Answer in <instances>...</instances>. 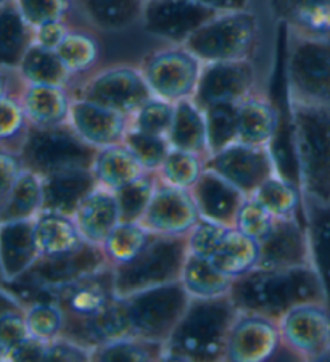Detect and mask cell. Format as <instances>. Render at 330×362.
Returning <instances> with one entry per match:
<instances>
[{"instance_id": "cell-1", "label": "cell", "mask_w": 330, "mask_h": 362, "mask_svg": "<svg viewBox=\"0 0 330 362\" xmlns=\"http://www.w3.org/2000/svg\"><path fill=\"white\" fill-rule=\"evenodd\" d=\"M231 298L239 311L280 320L295 306L309 301L327 303L322 282L312 266L290 269H253L234 280Z\"/></svg>"}, {"instance_id": "cell-2", "label": "cell", "mask_w": 330, "mask_h": 362, "mask_svg": "<svg viewBox=\"0 0 330 362\" xmlns=\"http://www.w3.org/2000/svg\"><path fill=\"white\" fill-rule=\"evenodd\" d=\"M298 187L305 203H330V107L288 100Z\"/></svg>"}, {"instance_id": "cell-3", "label": "cell", "mask_w": 330, "mask_h": 362, "mask_svg": "<svg viewBox=\"0 0 330 362\" xmlns=\"http://www.w3.org/2000/svg\"><path fill=\"white\" fill-rule=\"evenodd\" d=\"M239 314L231 295L195 300L164 343V361H226L229 332Z\"/></svg>"}, {"instance_id": "cell-4", "label": "cell", "mask_w": 330, "mask_h": 362, "mask_svg": "<svg viewBox=\"0 0 330 362\" xmlns=\"http://www.w3.org/2000/svg\"><path fill=\"white\" fill-rule=\"evenodd\" d=\"M108 266L103 248L86 242L81 248L68 253L40 256L21 277L2 282V290L13 295L26 308L36 301H54L58 290Z\"/></svg>"}, {"instance_id": "cell-5", "label": "cell", "mask_w": 330, "mask_h": 362, "mask_svg": "<svg viewBox=\"0 0 330 362\" xmlns=\"http://www.w3.org/2000/svg\"><path fill=\"white\" fill-rule=\"evenodd\" d=\"M187 256V237L152 233L150 240L134 259L113 267L118 296L178 282Z\"/></svg>"}, {"instance_id": "cell-6", "label": "cell", "mask_w": 330, "mask_h": 362, "mask_svg": "<svg viewBox=\"0 0 330 362\" xmlns=\"http://www.w3.org/2000/svg\"><path fill=\"white\" fill-rule=\"evenodd\" d=\"M287 100L330 107V36L287 31Z\"/></svg>"}, {"instance_id": "cell-7", "label": "cell", "mask_w": 330, "mask_h": 362, "mask_svg": "<svg viewBox=\"0 0 330 362\" xmlns=\"http://www.w3.org/2000/svg\"><path fill=\"white\" fill-rule=\"evenodd\" d=\"M259 33L255 11H224L200 26L186 40V47L203 63L231 62L251 58Z\"/></svg>"}, {"instance_id": "cell-8", "label": "cell", "mask_w": 330, "mask_h": 362, "mask_svg": "<svg viewBox=\"0 0 330 362\" xmlns=\"http://www.w3.org/2000/svg\"><path fill=\"white\" fill-rule=\"evenodd\" d=\"M131 337L166 343L192 301L181 280L121 296Z\"/></svg>"}, {"instance_id": "cell-9", "label": "cell", "mask_w": 330, "mask_h": 362, "mask_svg": "<svg viewBox=\"0 0 330 362\" xmlns=\"http://www.w3.org/2000/svg\"><path fill=\"white\" fill-rule=\"evenodd\" d=\"M98 148L79 137L72 126H31L21 148L23 165L39 176L68 168H92Z\"/></svg>"}, {"instance_id": "cell-10", "label": "cell", "mask_w": 330, "mask_h": 362, "mask_svg": "<svg viewBox=\"0 0 330 362\" xmlns=\"http://www.w3.org/2000/svg\"><path fill=\"white\" fill-rule=\"evenodd\" d=\"M140 69L153 97L179 103L195 95L203 62L184 44H168L147 55Z\"/></svg>"}, {"instance_id": "cell-11", "label": "cell", "mask_w": 330, "mask_h": 362, "mask_svg": "<svg viewBox=\"0 0 330 362\" xmlns=\"http://www.w3.org/2000/svg\"><path fill=\"white\" fill-rule=\"evenodd\" d=\"M76 97L132 116L153 95L140 66L113 65L91 74Z\"/></svg>"}, {"instance_id": "cell-12", "label": "cell", "mask_w": 330, "mask_h": 362, "mask_svg": "<svg viewBox=\"0 0 330 362\" xmlns=\"http://www.w3.org/2000/svg\"><path fill=\"white\" fill-rule=\"evenodd\" d=\"M205 168L229 180L246 197L255 194L271 176L280 173L273 147L250 145L240 140L211 155L205 161Z\"/></svg>"}, {"instance_id": "cell-13", "label": "cell", "mask_w": 330, "mask_h": 362, "mask_svg": "<svg viewBox=\"0 0 330 362\" xmlns=\"http://www.w3.org/2000/svg\"><path fill=\"white\" fill-rule=\"evenodd\" d=\"M282 348L303 361H321L330 348V306L309 301L290 309L279 320Z\"/></svg>"}, {"instance_id": "cell-14", "label": "cell", "mask_w": 330, "mask_h": 362, "mask_svg": "<svg viewBox=\"0 0 330 362\" xmlns=\"http://www.w3.org/2000/svg\"><path fill=\"white\" fill-rule=\"evenodd\" d=\"M258 79V68L251 58L203 63L193 100L203 110L215 103H240L256 93Z\"/></svg>"}, {"instance_id": "cell-15", "label": "cell", "mask_w": 330, "mask_h": 362, "mask_svg": "<svg viewBox=\"0 0 330 362\" xmlns=\"http://www.w3.org/2000/svg\"><path fill=\"white\" fill-rule=\"evenodd\" d=\"M216 11L197 0H147L140 26L149 36L168 44L186 40Z\"/></svg>"}, {"instance_id": "cell-16", "label": "cell", "mask_w": 330, "mask_h": 362, "mask_svg": "<svg viewBox=\"0 0 330 362\" xmlns=\"http://www.w3.org/2000/svg\"><path fill=\"white\" fill-rule=\"evenodd\" d=\"M116 298L113 266H108L58 290L54 301L63 309L67 329L97 317Z\"/></svg>"}, {"instance_id": "cell-17", "label": "cell", "mask_w": 330, "mask_h": 362, "mask_svg": "<svg viewBox=\"0 0 330 362\" xmlns=\"http://www.w3.org/2000/svg\"><path fill=\"white\" fill-rule=\"evenodd\" d=\"M282 348L279 320L249 311H239L229 332L226 361L263 362Z\"/></svg>"}, {"instance_id": "cell-18", "label": "cell", "mask_w": 330, "mask_h": 362, "mask_svg": "<svg viewBox=\"0 0 330 362\" xmlns=\"http://www.w3.org/2000/svg\"><path fill=\"white\" fill-rule=\"evenodd\" d=\"M312 266L309 235L303 221L295 218L275 219L271 230L259 240V269H290Z\"/></svg>"}, {"instance_id": "cell-19", "label": "cell", "mask_w": 330, "mask_h": 362, "mask_svg": "<svg viewBox=\"0 0 330 362\" xmlns=\"http://www.w3.org/2000/svg\"><path fill=\"white\" fill-rule=\"evenodd\" d=\"M198 208L192 192L163 184L160 180L142 223L147 229L160 235L187 237L200 221Z\"/></svg>"}, {"instance_id": "cell-20", "label": "cell", "mask_w": 330, "mask_h": 362, "mask_svg": "<svg viewBox=\"0 0 330 362\" xmlns=\"http://www.w3.org/2000/svg\"><path fill=\"white\" fill-rule=\"evenodd\" d=\"M69 126L79 134L81 139L100 150L125 142L131 129V116L86 98L74 97Z\"/></svg>"}, {"instance_id": "cell-21", "label": "cell", "mask_w": 330, "mask_h": 362, "mask_svg": "<svg viewBox=\"0 0 330 362\" xmlns=\"http://www.w3.org/2000/svg\"><path fill=\"white\" fill-rule=\"evenodd\" d=\"M190 192L202 218L229 227H234L239 209L246 198L237 187L206 168Z\"/></svg>"}, {"instance_id": "cell-22", "label": "cell", "mask_w": 330, "mask_h": 362, "mask_svg": "<svg viewBox=\"0 0 330 362\" xmlns=\"http://www.w3.org/2000/svg\"><path fill=\"white\" fill-rule=\"evenodd\" d=\"M40 258L34 219L0 223V269L2 282L21 277Z\"/></svg>"}, {"instance_id": "cell-23", "label": "cell", "mask_w": 330, "mask_h": 362, "mask_svg": "<svg viewBox=\"0 0 330 362\" xmlns=\"http://www.w3.org/2000/svg\"><path fill=\"white\" fill-rule=\"evenodd\" d=\"M44 179V209L74 216L82 200L98 187L92 168H68L47 174Z\"/></svg>"}, {"instance_id": "cell-24", "label": "cell", "mask_w": 330, "mask_h": 362, "mask_svg": "<svg viewBox=\"0 0 330 362\" xmlns=\"http://www.w3.org/2000/svg\"><path fill=\"white\" fill-rule=\"evenodd\" d=\"M73 218L82 238L98 247H102L111 230L123 221L116 194L100 185L82 200Z\"/></svg>"}, {"instance_id": "cell-25", "label": "cell", "mask_w": 330, "mask_h": 362, "mask_svg": "<svg viewBox=\"0 0 330 362\" xmlns=\"http://www.w3.org/2000/svg\"><path fill=\"white\" fill-rule=\"evenodd\" d=\"M20 98L31 126L54 127L69 122L74 97L68 87L26 84Z\"/></svg>"}, {"instance_id": "cell-26", "label": "cell", "mask_w": 330, "mask_h": 362, "mask_svg": "<svg viewBox=\"0 0 330 362\" xmlns=\"http://www.w3.org/2000/svg\"><path fill=\"white\" fill-rule=\"evenodd\" d=\"M147 0H73L89 25L105 34L125 33L140 25Z\"/></svg>"}, {"instance_id": "cell-27", "label": "cell", "mask_w": 330, "mask_h": 362, "mask_svg": "<svg viewBox=\"0 0 330 362\" xmlns=\"http://www.w3.org/2000/svg\"><path fill=\"white\" fill-rule=\"evenodd\" d=\"M279 126L280 115L268 97L256 92L239 103L240 142L273 147Z\"/></svg>"}, {"instance_id": "cell-28", "label": "cell", "mask_w": 330, "mask_h": 362, "mask_svg": "<svg viewBox=\"0 0 330 362\" xmlns=\"http://www.w3.org/2000/svg\"><path fill=\"white\" fill-rule=\"evenodd\" d=\"M269 7L287 31L330 36V0H269Z\"/></svg>"}, {"instance_id": "cell-29", "label": "cell", "mask_w": 330, "mask_h": 362, "mask_svg": "<svg viewBox=\"0 0 330 362\" xmlns=\"http://www.w3.org/2000/svg\"><path fill=\"white\" fill-rule=\"evenodd\" d=\"M168 140L173 148L190 151L202 156L205 161L210 158L206 113L193 98L176 103L174 121Z\"/></svg>"}, {"instance_id": "cell-30", "label": "cell", "mask_w": 330, "mask_h": 362, "mask_svg": "<svg viewBox=\"0 0 330 362\" xmlns=\"http://www.w3.org/2000/svg\"><path fill=\"white\" fill-rule=\"evenodd\" d=\"M34 233L40 256L68 253L86 243L73 216L49 209H42L34 218Z\"/></svg>"}, {"instance_id": "cell-31", "label": "cell", "mask_w": 330, "mask_h": 362, "mask_svg": "<svg viewBox=\"0 0 330 362\" xmlns=\"http://www.w3.org/2000/svg\"><path fill=\"white\" fill-rule=\"evenodd\" d=\"M92 171L100 187L118 192L134 180L142 177L147 169L125 144L100 148L93 160Z\"/></svg>"}, {"instance_id": "cell-32", "label": "cell", "mask_w": 330, "mask_h": 362, "mask_svg": "<svg viewBox=\"0 0 330 362\" xmlns=\"http://www.w3.org/2000/svg\"><path fill=\"white\" fill-rule=\"evenodd\" d=\"M303 218L309 235L311 264L319 276L330 306V203H305Z\"/></svg>"}, {"instance_id": "cell-33", "label": "cell", "mask_w": 330, "mask_h": 362, "mask_svg": "<svg viewBox=\"0 0 330 362\" xmlns=\"http://www.w3.org/2000/svg\"><path fill=\"white\" fill-rule=\"evenodd\" d=\"M44 209V179L25 169L8 194L0 198V223L34 219Z\"/></svg>"}, {"instance_id": "cell-34", "label": "cell", "mask_w": 330, "mask_h": 362, "mask_svg": "<svg viewBox=\"0 0 330 362\" xmlns=\"http://www.w3.org/2000/svg\"><path fill=\"white\" fill-rule=\"evenodd\" d=\"M181 282L187 293L195 300H211L231 295L234 279L226 276L213 264V261L188 253Z\"/></svg>"}, {"instance_id": "cell-35", "label": "cell", "mask_w": 330, "mask_h": 362, "mask_svg": "<svg viewBox=\"0 0 330 362\" xmlns=\"http://www.w3.org/2000/svg\"><path fill=\"white\" fill-rule=\"evenodd\" d=\"M34 44V28L28 25L13 0L0 2V55L2 66L16 68Z\"/></svg>"}, {"instance_id": "cell-36", "label": "cell", "mask_w": 330, "mask_h": 362, "mask_svg": "<svg viewBox=\"0 0 330 362\" xmlns=\"http://www.w3.org/2000/svg\"><path fill=\"white\" fill-rule=\"evenodd\" d=\"M211 261L221 272L235 280L258 267L259 242L231 227Z\"/></svg>"}, {"instance_id": "cell-37", "label": "cell", "mask_w": 330, "mask_h": 362, "mask_svg": "<svg viewBox=\"0 0 330 362\" xmlns=\"http://www.w3.org/2000/svg\"><path fill=\"white\" fill-rule=\"evenodd\" d=\"M16 68L26 84L68 87L73 79V73L64 65L57 50L45 49L36 42L29 47Z\"/></svg>"}, {"instance_id": "cell-38", "label": "cell", "mask_w": 330, "mask_h": 362, "mask_svg": "<svg viewBox=\"0 0 330 362\" xmlns=\"http://www.w3.org/2000/svg\"><path fill=\"white\" fill-rule=\"evenodd\" d=\"M152 233L140 221H121L102 245L110 266H123L134 259L150 240Z\"/></svg>"}, {"instance_id": "cell-39", "label": "cell", "mask_w": 330, "mask_h": 362, "mask_svg": "<svg viewBox=\"0 0 330 362\" xmlns=\"http://www.w3.org/2000/svg\"><path fill=\"white\" fill-rule=\"evenodd\" d=\"M253 197L261 202L274 214L275 219L295 218L298 216V209L303 208L302 190L282 176V173L271 176Z\"/></svg>"}, {"instance_id": "cell-40", "label": "cell", "mask_w": 330, "mask_h": 362, "mask_svg": "<svg viewBox=\"0 0 330 362\" xmlns=\"http://www.w3.org/2000/svg\"><path fill=\"white\" fill-rule=\"evenodd\" d=\"M31 122L18 95H0V150L21 153Z\"/></svg>"}, {"instance_id": "cell-41", "label": "cell", "mask_w": 330, "mask_h": 362, "mask_svg": "<svg viewBox=\"0 0 330 362\" xmlns=\"http://www.w3.org/2000/svg\"><path fill=\"white\" fill-rule=\"evenodd\" d=\"M205 171V160L190 151L171 147L157 174L163 184L192 190Z\"/></svg>"}, {"instance_id": "cell-42", "label": "cell", "mask_w": 330, "mask_h": 362, "mask_svg": "<svg viewBox=\"0 0 330 362\" xmlns=\"http://www.w3.org/2000/svg\"><path fill=\"white\" fill-rule=\"evenodd\" d=\"M92 361H164V344L135 337L120 338L93 349Z\"/></svg>"}, {"instance_id": "cell-43", "label": "cell", "mask_w": 330, "mask_h": 362, "mask_svg": "<svg viewBox=\"0 0 330 362\" xmlns=\"http://www.w3.org/2000/svg\"><path fill=\"white\" fill-rule=\"evenodd\" d=\"M205 113L211 156L239 140V103H215Z\"/></svg>"}, {"instance_id": "cell-44", "label": "cell", "mask_w": 330, "mask_h": 362, "mask_svg": "<svg viewBox=\"0 0 330 362\" xmlns=\"http://www.w3.org/2000/svg\"><path fill=\"white\" fill-rule=\"evenodd\" d=\"M57 54L60 55L73 76L84 74L97 65L100 58V44L92 34L72 29L57 49Z\"/></svg>"}, {"instance_id": "cell-45", "label": "cell", "mask_w": 330, "mask_h": 362, "mask_svg": "<svg viewBox=\"0 0 330 362\" xmlns=\"http://www.w3.org/2000/svg\"><path fill=\"white\" fill-rule=\"evenodd\" d=\"M158 184H160L158 174L147 171L142 177L115 192L118 203H120L121 219L129 221V223L142 221L158 189Z\"/></svg>"}, {"instance_id": "cell-46", "label": "cell", "mask_w": 330, "mask_h": 362, "mask_svg": "<svg viewBox=\"0 0 330 362\" xmlns=\"http://www.w3.org/2000/svg\"><path fill=\"white\" fill-rule=\"evenodd\" d=\"M2 314H0V359H5L11 349L26 341L29 329L26 324V308L8 291L2 290Z\"/></svg>"}, {"instance_id": "cell-47", "label": "cell", "mask_w": 330, "mask_h": 362, "mask_svg": "<svg viewBox=\"0 0 330 362\" xmlns=\"http://www.w3.org/2000/svg\"><path fill=\"white\" fill-rule=\"evenodd\" d=\"M26 324L29 335L50 343L63 337L64 313L57 301H36L26 306Z\"/></svg>"}, {"instance_id": "cell-48", "label": "cell", "mask_w": 330, "mask_h": 362, "mask_svg": "<svg viewBox=\"0 0 330 362\" xmlns=\"http://www.w3.org/2000/svg\"><path fill=\"white\" fill-rule=\"evenodd\" d=\"M126 147L132 151L135 158H137L147 171L157 173L166 158L171 144L168 137L155 136V134L142 132L139 129L131 127L125 139Z\"/></svg>"}, {"instance_id": "cell-49", "label": "cell", "mask_w": 330, "mask_h": 362, "mask_svg": "<svg viewBox=\"0 0 330 362\" xmlns=\"http://www.w3.org/2000/svg\"><path fill=\"white\" fill-rule=\"evenodd\" d=\"M176 103L152 97L131 116V127L155 136L168 137L174 121Z\"/></svg>"}, {"instance_id": "cell-50", "label": "cell", "mask_w": 330, "mask_h": 362, "mask_svg": "<svg viewBox=\"0 0 330 362\" xmlns=\"http://www.w3.org/2000/svg\"><path fill=\"white\" fill-rule=\"evenodd\" d=\"M274 223V214L261 202H258L255 197L250 195L241 203L234 227L241 233H245V235L259 242L271 230Z\"/></svg>"}, {"instance_id": "cell-51", "label": "cell", "mask_w": 330, "mask_h": 362, "mask_svg": "<svg viewBox=\"0 0 330 362\" xmlns=\"http://www.w3.org/2000/svg\"><path fill=\"white\" fill-rule=\"evenodd\" d=\"M23 18L34 29L52 21H67L73 0H13Z\"/></svg>"}, {"instance_id": "cell-52", "label": "cell", "mask_w": 330, "mask_h": 362, "mask_svg": "<svg viewBox=\"0 0 330 362\" xmlns=\"http://www.w3.org/2000/svg\"><path fill=\"white\" fill-rule=\"evenodd\" d=\"M229 229H231L229 226H222L220 223H215V221L200 218L195 227L187 235L188 253L211 259L217 248H220L222 238L226 237Z\"/></svg>"}, {"instance_id": "cell-53", "label": "cell", "mask_w": 330, "mask_h": 362, "mask_svg": "<svg viewBox=\"0 0 330 362\" xmlns=\"http://www.w3.org/2000/svg\"><path fill=\"white\" fill-rule=\"evenodd\" d=\"M45 361H92V351L67 337H60L49 343Z\"/></svg>"}, {"instance_id": "cell-54", "label": "cell", "mask_w": 330, "mask_h": 362, "mask_svg": "<svg viewBox=\"0 0 330 362\" xmlns=\"http://www.w3.org/2000/svg\"><path fill=\"white\" fill-rule=\"evenodd\" d=\"M25 169L18 153L0 150V198L8 194V190L20 179Z\"/></svg>"}, {"instance_id": "cell-55", "label": "cell", "mask_w": 330, "mask_h": 362, "mask_svg": "<svg viewBox=\"0 0 330 362\" xmlns=\"http://www.w3.org/2000/svg\"><path fill=\"white\" fill-rule=\"evenodd\" d=\"M72 31L67 21H52L34 29V42L45 47V49L57 50L60 44Z\"/></svg>"}, {"instance_id": "cell-56", "label": "cell", "mask_w": 330, "mask_h": 362, "mask_svg": "<svg viewBox=\"0 0 330 362\" xmlns=\"http://www.w3.org/2000/svg\"><path fill=\"white\" fill-rule=\"evenodd\" d=\"M47 348H49V343L29 337L26 341L11 349L4 361H45Z\"/></svg>"}, {"instance_id": "cell-57", "label": "cell", "mask_w": 330, "mask_h": 362, "mask_svg": "<svg viewBox=\"0 0 330 362\" xmlns=\"http://www.w3.org/2000/svg\"><path fill=\"white\" fill-rule=\"evenodd\" d=\"M197 2L203 4L205 7L211 8L216 13L251 8V0H197Z\"/></svg>"}, {"instance_id": "cell-58", "label": "cell", "mask_w": 330, "mask_h": 362, "mask_svg": "<svg viewBox=\"0 0 330 362\" xmlns=\"http://www.w3.org/2000/svg\"><path fill=\"white\" fill-rule=\"evenodd\" d=\"M0 2H7V0H0Z\"/></svg>"}]
</instances>
